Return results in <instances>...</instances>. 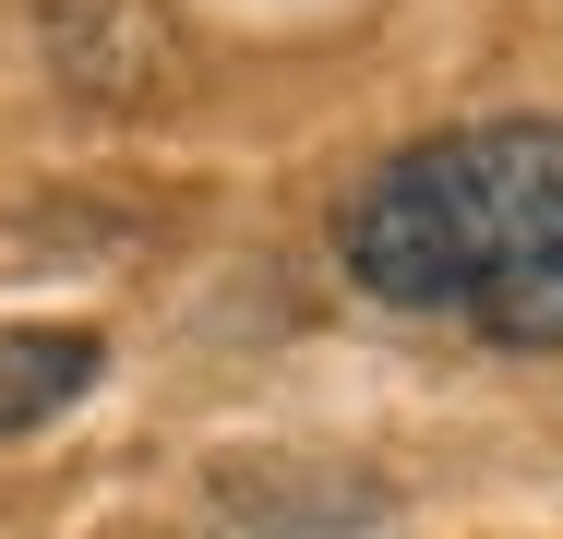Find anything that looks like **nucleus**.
<instances>
[{
    "instance_id": "f257e3e1",
    "label": "nucleus",
    "mask_w": 563,
    "mask_h": 539,
    "mask_svg": "<svg viewBox=\"0 0 563 539\" xmlns=\"http://www.w3.org/2000/svg\"><path fill=\"white\" fill-rule=\"evenodd\" d=\"M384 312H444L492 348H563V120H467L384 156L336 216Z\"/></svg>"
},
{
    "instance_id": "f03ea898",
    "label": "nucleus",
    "mask_w": 563,
    "mask_h": 539,
    "mask_svg": "<svg viewBox=\"0 0 563 539\" xmlns=\"http://www.w3.org/2000/svg\"><path fill=\"white\" fill-rule=\"evenodd\" d=\"M97 323H0V443L36 420H60L85 384H97Z\"/></svg>"
}]
</instances>
